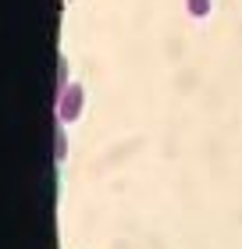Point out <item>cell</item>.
Masks as SVG:
<instances>
[{
    "instance_id": "7a4b0ae2",
    "label": "cell",
    "mask_w": 242,
    "mask_h": 249,
    "mask_svg": "<svg viewBox=\"0 0 242 249\" xmlns=\"http://www.w3.org/2000/svg\"><path fill=\"white\" fill-rule=\"evenodd\" d=\"M186 11L192 18H206L210 15V0H186Z\"/></svg>"
},
{
    "instance_id": "6da1fadb",
    "label": "cell",
    "mask_w": 242,
    "mask_h": 249,
    "mask_svg": "<svg viewBox=\"0 0 242 249\" xmlns=\"http://www.w3.org/2000/svg\"><path fill=\"white\" fill-rule=\"evenodd\" d=\"M82 86H75V89H64V96H61V118H78V110H82Z\"/></svg>"
}]
</instances>
